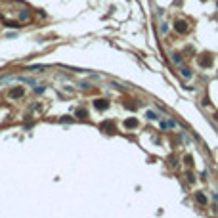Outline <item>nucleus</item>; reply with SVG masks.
Here are the masks:
<instances>
[{
    "label": "nucleus",
    "instance_id": "nucleus-3",
    "mask_svg": "<svg viewBox=\"0 0 218 218\" xmlns=\"http://www.w3.org/2000/svg\"><path fill=\"white\" fill-rule=\"evenodd\" d=\"M94 105H96V109H107L109 107V102H107V100H96Z\"/></svg>",
    "mask_w": 218,
    "mask_h": 218
},
{
    "label": "nucleus",
    "instance_id": "nucleus-4",
    "mask_svg": "<svg viewBox=\"0 0 218 218\" xmlns=\"http://www.w3.org/2000/svg\"><path fill=\"white\" fill-rule=\"evenodd\" d=\"M146 117H148L149 121H157V119H159V117H157V113H155V111H146Z\"/></svg>",
    "mask_w": 218,
    "mask_h": 218
},
{
    "label": "nucleus",
    "instance_id": "nucleus-6",
    "mask_svg": "<svg viewBox=\"0 0 218 218\" xmlns=\"http://www.w3.org/2000/svg\"><path fill=\"white\" fill-rule=\"evenodd\" d=\"M195 199H197V203H201V205H203V203H205L207 199H205V195H203V193H197V195H195Z\"/></svg>",
    "mask_w": 218,
    "mask_h": 218
},
{
    "label": "nucleus",
    "instance_id": "nucleus-11",
    "mask_svg": "<svg viewBox=\"0 0 218 218\" xmlns=\"http://www.w3.org/2000/svg\"><path fill=\"white\" fill-rule=\"evenodd\" d=\"M77 115L78 117H84V115H86V111H84V109H77Z\"/></svg>",
    "mask_w": 218,
    "mask_h": 218
},
{
    "label": "nucleus",
    "instance_id": "nucleus-10",
    "mask_svg": "<svg viewBox=\"0 0 218 218\" xmlns=\"http://www.w3.org/2000/svg\"><path fill=\"white\" fill-rule=\"evenodd\" d=\"M168 31V25L167 23H163V25H161V33H167Z\"/></svg>",
    "mask_w": 218,
    "mask_h": 218
},
{
    "label": "nucleus",
    "instance_id": "nucleus-2",
    "mask_svg": "<svg viewBox=\"0 0 218 218\" xmlns=\"http://www.w3.org/2000/svg\"><path fill=\"white\" fill-rule=\"evenodd\" d=\"M174 29H176V31H180V33H186L187 31V25H186V21H176V23H174Z\"/></svg>",
    "mask_w": 218,
    "mask_h": 218
},
{
    "label": "nucleus",
    "instance_id": "nucleus-1",
    "mask_svg": "<svg viewBox=\"0 0 218 218\" xmlns=\"http://www.w3.org/2000/svg\"><path fill=\"white\" fill-rule=\"evenodd\" d=\"M23 94H25V88H21V86L10 90V98H12V100H17V98H21Z\"/></svg>",
    "mask_w": 218,
    "mask_h": 218
},
{
    "label": "nucleus",
    "instance_id": "nucleus-9",
    "mask_svg": "<svg viewBox=\"0 0 218 218\" xmlns=\"http://www.w3.org/2000/svg\"><path fill=\"white\" fill-rule=\"evenodd\" d=\"M172 61H174V63H178V65H182V58H180L178 54H174V56H172Z\"/></svg>",
    "mask_w": 218,
    "mask_h": 218
},
{
    "label": "nucleus",
    "instance_id": "nucleus-8",
    "mask_svg": "<svg viewBox=\"0 0 218 218\" xmlns=\"http://www.w3.org/2000/svg\"><path fill=\"white\" fill-rule=\"evenodd\" d=\"M124 124H126L128 128H134V126H136V119H128V121L124 122Z\"/></svg>",
    "mask_w": 218,
    "mask_h": 218
},
{
    "label": "nucleus",
    "instance_id": "nucleus-7",
    "mask_svg": "<svg viewBox=\"0 0 218 218\" xmlns=\"http://www.w3.org/2000/svg\"><path fill=\"white\" fill-rule=\"evenodd\" d=\"M199 63L203 65V67H207V65H211V58H209V59H207V58H201V59H199Z\"/></svg>",
    "mask_w": 218,
    "mask_h": 218
},
{
    "label": "nucleus",
    "instance_id": "nucleus-5",
    "mask_svg": "<svg viewBox=\"0 0 218 218\" xmlns=\"http://www.w3.org/2000/svg\"><path fill=\"white\" fill-rule=\"evenodd\" d=\"M180 73H182V75H184L186 78H189V77H191V71L187 69V67H180Z\"/></svg>",
    "mask_w": 218,
    "mask_h": 218
}]
</instances>
